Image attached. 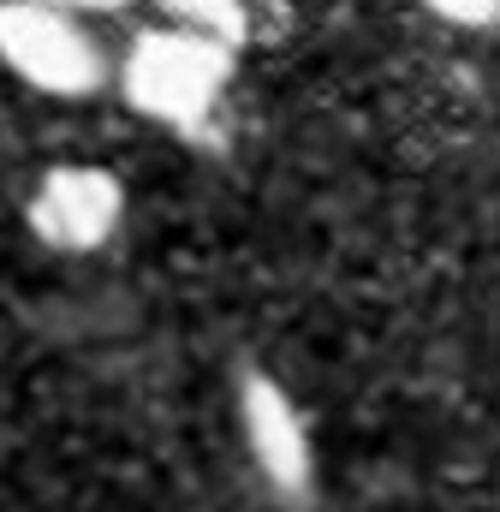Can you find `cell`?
<instances>
[{
	"mask_svg": "<svg viewBox=\"0 0 500 512\" xmlns=\"http://www.w3.org/2000/svg\"><path fill=\"white\" fill-rule=\"evenodd\" d=\"M173 24H197V30H209V36H227L233 48L245 42L250 30V0H155Z\"/></svg>",
	"mask_w": 500,
	"mask_h": 512,
	"instance_id": "5",
	"label": "cell"
},
{
	"mask_svg": "<svg viewBox=\"0 0 500 512\" xmlns=\"http://www.w3.org/2000/svg\"><path fill=\"white\" fill-rule=\"evenodd\" d=\"M423 6L447 24H465V30H483V24L500 18V0H423Z\"/></svg>",
	"mask_w": 500,
	"mask_h": 512,
	"instance_id": "6",
	"label": "cell"
},
{
	"mask_svg": "<svg viewBox=\"0 0 500 512\" xmlns=\"http://www.w3.org/2000/svg\"><path fill=\"white\" fill-rule=\"evenodd\" d=\"M24 227L36 233V245L60 256L102 251L125 227V179L114 167H96V161H54L30 185Z\"/></svg>",
	"mask_w": 500,
	"mask_h": 512,
	"instance_id": "3",
	"label": "cell"
},
{
	"mask_svg": "<svg viewBox=\"0 0 500 512\" xmlns=\"http://www.w3.org/2000/svg\"><path fill=\"white\" fill-rule=\"evenodd\" d=\"M233 72H239V48L227 36H209L197 24H161L125 48L120 90L149 126L197 137L221 114Z\"/></svg>",
	"mask_w": 500,
	"mask_h": 512,
	"instance_id": "1",
	"label": "cell"
},
{
	"mask_svg": "<svg viewBox=\"0 0 500 512\" xmlns=\"http://www.w3.org/2000/svg\"><path fill=\"white\" fill-rule=\"evenodd\" d=\"M0 66L42 96H96L108 84V54L78 12L48 0H0Z\"/></svg>",
	"mask_w": 500,
	"mask_h": 512,
	"instance_id": "2",
	"label": "cell"
},
{
	"mask_svg": "<svg viewBox=\"0 0 500 512\" xmlns=\"http://www.w3.org/2000/svg\"><path fill=\"white\" fill-rule=\"evenodd\" d=\"M239 429H245V447L262 471V483L286 501H298L310 489V435H304V417L298 405L286 399V387L274 376H245L239 387Z\"/></svg>",
	"mask_w": 500,
	"mask_h": 512,
	"instance_id": "4",
	"label": "cell"
},
{
	"mask_svg": "<svg viewBox=\"0 0 500 512\" xmlns=\"http://www.w3.org/2000/svg\"><path fill=\"white\" fill-rule=\"evenodd\" d=\"M48 6H66V12H114L125 0H48Z\"/></svg>",
	"mask_w": 500,
	"mask_h": 512,
	"instance_id": "7",
	"label": "cell"
}]
</instances>
